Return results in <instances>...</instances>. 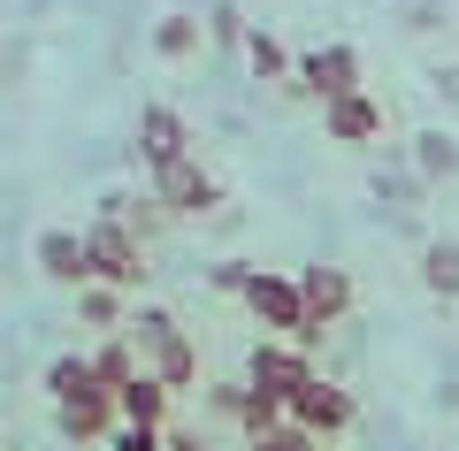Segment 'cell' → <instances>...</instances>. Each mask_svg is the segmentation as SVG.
Returning a JSON list of instances; mask_svg holds the SVG:
<instances>
[{
  "mask_svg": "<svg viewBox=\"0 0 459 451\" xmlns=\"http://www.w3.org/2000/svg\"><path fill=\"white\" fill-rule=\"evenodd\" d=\"M291 92L307 100H344V92H360V54L352 47H314L291 62Z\"/></svg>",
  "mask_w": 459,
  "mask_h": 451,
  "instance_id": "9",
  "label": "cell"
},
{
  "mask_svg": "<svg viewBox=\"0 0 459 451\" xmlns=\"http://www.w3.org/2000/svg\"><path fill=\"white\" fill-rule=\"evenodd\" d=\"M246 69H253L261 84H291V54H283V39L253 23V31H246Z\"/></svg>",
  "mask_w": 459,
  "mask_h": 451,
  "instance_id": "18",
  "label": "cell"
},
{
  "mask_svg": "<svg viewBox=\"0 0 459 451\" xmlns=\"http://www.w3.org/2000/svg\"><path fill=\"white\" fill-rule=\"evenodd\" d=\"M314 375H322V368H314V352H299L291 337H261V344L246 352V390H268L276 405H291Z\"/></svg>",
  "mask_w": 459,
  "mask_h": 451,
  "instance_id": "4",
  "label": "cell"
},
{
  "mask_svg": "<svg viewBox=\"0 0 459 451\" xmlns=\"http://www.w3.org/2000/svg\"><path fill=\"white\" fill-rule=\"evenodd\" d=\"M207 283H214V291H238V299H246V283H253V260H214V268H207Z\"/></svg>",
  "mask_w": 459,
  "mask_h": 451,
  "instance_id": "25",
  "label": "cell"
},
{
  "mask_svg": "<svg viewBox=\"0 0 459 451\" xmlns=\"http://www.w3.org/2000/svg\"><path fill=\"white\" fill-rule=\"evenodd\" d=\"M283 421L307 436H322V444H337V436H352V421H360V405H352V390L329 383V375H314L307 390H299L291 405H283Z\"/></svg>",
  "mask_w": 459,
  "mask_h": 451,
  "instance_id": "6",
  "label": "cell"
},
{
  "mask_svg": "<svg viewBox=\"0 0 459 451\" xmlns=\"http://www.w3.org/2000/svg\"><path fill=\"white\" fill-rule=\"evenodd\" d=\"M421 291L444 299V307H459V238H429L421 245Z\"/></svg>",
  "mask_w": 459,
  "mask_h": 451,
  "instance_id": "14",
  "label": "cell"
},
{
  "mask_svg": "<svg viewBox=\"0 0 459 451\" xmlns=\"http://www.w3.org/2000/svg\"><path fill=\"white\" fill-rule=\"evenodd\" d=\"M246 451H322V436H307V429H291V421H283V429H268V436H253Z\"/></svg>",
  "mask_w": 459,
  "mask_h": 451,
  "instance_id": "24",
  "label": "cell"
},
{
  "mask_svg": "<svg viewBox=\"0 0 459 451\" xmlns=\"http://www.w3.org/2000/svg\"><path fill=\"white\" fill-rule=\"evenodd\" d=\"M169 398H177V390H169V383H153V375L138 368L131 383L115 390V413H123V421H138V429H169Z\"/></svg>",
  "mask_w": 459,
  "mask_h": 451,
  "instance_id": "13",
  "label": "cell"
},
{
  "mask_svg": "<svg viewBox=\"0 0 459 451\" xmlns=\"http://www.w3.org/2000/svg\"><path fill=\"white\" fill-rule=\"evenodd\" d=\"M77 390H92V352H62L47 368V398L62 405V398H77Z\"/></svg>",
  "mask_w": 459,
  "mask_h": 451,
  "instance_id": "20",
  "label": "cell"
},
{
  "mask_svg": "<svg viewBox=\"0 0 459 451\" xmlns=\"http://www.w3.org/2000/svg\"><path fill=\"white\" fill-rule=\"evenodd\" d=\"M246 31H253V23L238 16L230 0H214V8H207V39H214V47H238V54H246Z\"/></svg>",
  "mask_w": 459,
  "mask_h": 451,
  "instance_id": "22",
  "label": "cell"
},
{
  "mask_svg": "<svg viewBox=\"0 0 459 451\" xmlns=\"http://www.w3.org/2000/svg\"><path fill=\"white\" fill-rule=\"evenodd\" d=\"M246 314L268 329V337H307V299H299V275H283V268H253V283H246Z\"/></svg>",
  "mask_w": 459,
  "mask_h": 451,
  "instance_id": "5",
  "label": "cell"
},
{
  "mask_svg": "<svg viewBox=\"0 0 459 451\" xmlns=\"http://www.w3.org/2000/svg\"><path fill=\"white\" fill-rule=\"evenodd\" d=\"M291 275H299V299H307V337H299V352H314V344L352 314V268H337V260H307V268H291Z\"/></svg>",
  "mask_w": 459,
  "mask_h": 451,
  "instance_id": "3",
  "label": "cell"
},
{
  "mask_svg": "<svg viewBox=\"0 0 459 451\" xmlns=\"http://www.w3.org/2000/svg\"><path fill=\"white\" fill-rule=\"evenodd\" d=\"M108 451H169V429H138V421H115Z\"/></svg>",
  "mask_w": 459,
  "mask_h": 451,
  "instance_id": "23",
  "label": "cell"
},
{
  "mask_svg": "<svg viewBox=\"0 0 459 451\" xmlns=\"http://www.w3.org/2000/svg\"><path fill=\"white\" fill-rule=\"evenodd\" d=\"M238 405H246V383H207V413L238 421Z\"/></svg>",
  "mask_w": 459,
  "mask_h": 451,
  "instance_id": "26",
  "label": "cell"
},
{
  "mask_svg": "<svg viewBox=\"0 0 459 451\" xmlns=\"http://www.w3.org/2000/svg\"><path fill=\"white\" fill-rule=\"evenodd\" d=\"M115 421H123V413H115V390H100V383L54 405V436H62V444H108Z\"/></svg>",
  "mask_w": 459,
  "mask_h": 451,
  "instance_id": "11",
  "label": "cell"
},
{
  "mask_svg": "<svg viewBox=\"0 0 459 451\" xmlns=\"http://www.w3.org/2000/svg\"><path fill=\"white\" fill-rule=\"evenodd\" d=\"M77 238H84V268H92V283H108V291H123V299H138V283H146V245L115 222V214H92Z\"/></svg>",
  "mask_w": 459,
  "mask_h": 451,
  "instance_id": "2",
  "label": "cell"
},
{
  "mask_svg": "<svg viewBox=\"0 0 459 451\" xmlns=\"http://www.w3.org/2000/svg\"><path fill=\"white\" fill-rule=\"evenodd\" d=\"M131 153H138V169H169V161H184L192 153V123H184L177 108H161V100H146L138 108V130H131Z\"/></svg>",
  "mask_w": 459,
  "mask_h": 451,
  "instance_id": "7",
  "label": "cell"
},
{
  "mask_svg": "<svg viewBox=\"0 0 459 451\" xmlns=\"http://www.w3.org/2000/svg\"><path fill=\"white\" fill-rule=\"evenodd\" d=\"M123 337L138 344V368H146L153 383H169V390H192L199 383V344L184 337V322L169 307H131Z\"/></svg>",
  "mask_w": 459,
  "mask_h": 451,
  "instance_id": "1",
  "label": "cell"
},
{
  "mask_svg": "<svg viewBox=\"0 0 459 451\" xmlns=\"http://www.w3.org/2000/svg\"><path fill=\"white\" fill-rule=\"evenodd\" d=\"M31 260H39V275H47V283H62V291H84V283H92V268H84V238H77V230H39Z\"/></svg>",
  "mask_w": 459,
  "mask_h": 451,
  "instance_id": "12",
  "label": "cell"
},
{
  "mask_svg": "<svg viewBox=\"0 0 459 451\" xmlns=\"http://www.w3.org/2000/svg\"><path fill=\"white\" fill-rule=\"evenodd\" d=\"M413 177L421 184H452L459 177V138L452 130H421V138H413Z\"/></svg>",
  "mask_w": 459,
  "mask_h": 451,
  "instance_id": "15",
  "label": "cell"
},
{
  "mask_svg": "<svg viewBox=\"0 0 459 451\" xmlns=\"http://www.w3.org/2000/svg\"><path fill=\"white\" fill-rule=\"evenodd\" d=\"M77 322L100 329V337H115V329L131 322V299H123V291H108V283H84V291H77Z\"/></svg>",
  "mask_w": 459,
  "mask_h": 451,
  "instance_id": "16",
  "label": "cell"
},
{
  "mask_svg": "<svg viewBox=\"0 0 459 451\" xmlns=\"http://www.w3.org/2000/svg\"><path fill=\"white\" fill-rule=\"evenodd\" d=\"M322 138L329 145H352V153H360V145H376L383 138V100L368 92H344V100H322Z\"/></svg>",
  "mask_w": 459,
  "mask_h": 451,
  "instance_id": "10",
  "label": "cell"
},
{
  "mask_svg": "<svg viewBox=\"0 0 459 451\" xmlns=\"http://www.w3.org/2000/svg\"><path fill=\"white\" fill-rule=\"evenodd\" d=\"M153 199H161L177 222H192V214H214V207H222V184L199 169V153H184V161L153 169Z\"/></svg>",
  "mask_w": 459,
  "mask_h": 451,
  "instance_id": "8",
  "label": "cell"
},
{
  "mask_svg": "<svg viewBox=\"0 0 459 451\" xmlns=\"http://www.w3.org/2000/svg\"><path fill=\"white\" fill-rule=\"evenodd\" d=\"M131 375H138V344L123 337V329L92 344V383H100V390H123V383H131Z\"/></svg>",
  "mask_w": 459,
  "mask_h": 451,
  "instance_id": "17",
  "label": "cell"
},
{
  "mask_svg": "<svg viewBox=\"0 0 459 451\" xmlns=\"http://www.w3.org/2000/svg\"><path fill=\"white\" fill-rule=\"evenodd\" d=\"M169 451H207V444H199V429H169Z\"/></svg>",
  "mask_w": 459,
  "mask_h": 451,
  "instance_id": "27",
  "label": "cell"
},
{
  "mask_svg": "<svg viewBox=\"0 0 459 451\" xmlns=\"http://www.w3.org/2000/svg\"><path fill=\"white\" fill-rule=\"evenodd\" d=\"M322 451H329V444H322Z\"/></svg>",
  "mask_w": 459,
  "mask_h": 451,
  "instance_id": "28",
  "label": "cell"
},
{
  "mask_svg": "<svg viewBox=\"0 0 459 451\" xmlns=\"http://www.w3.org/2000/svg\"><path fill=\"white\" fill-rule=\"evenodd\" d=\"M199 39H207L199 16H161V23H153V54H161V62H192Z\"/></svg>",
  "mask_w": 459,
  "mask_h": 451,
  "instance_id": "19",
  "label": "cell"
},
{
  "mask_svg": "<svg viewBox=\"0 0 459 451\" xmlns=\"http://www.w3.org/2000/svg\"><path fill=\"white\" fill-rule=\"evenodd\" d=\"M238 429H246V444H253V436H268V429H283V405L268 398V390H246V405H238Z\"/></svg>",
  "mask_w": 459,
  "mask_h": 451,
  "instance_id": "21",
  "label": "cell"
}]
</instances>
